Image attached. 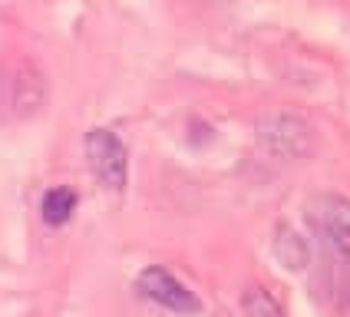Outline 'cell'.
<instances>
[{
  "label": "cell",
  "mask_w": 350,
  "mask_h": 317,
  "mask_svg": "<svg viewBox=\"0 0 350 317\" xmlns=\"http://www.w3.org/2000/svg\"><path fill=\"white\" fill-rule=\"evenodd\" d=\"M90 172L99 178V185H106L109 192H122L129 182V152L122 146V139L113 129H90L83 139Z\"/></svg>",
  "instance_id": "6da1fadb"
},
{
  "label": "cell",
  "mask_w": 350,
  "mask_h": 317,
  "mask_svg": "<svg viewBox=\"0 0 350 317\" xmlns=\"http://www.w3.org/2000/svg\"><path fill=\"white\" fill-rule=\"evenodd\" d=\"M136 291L142 297H149L152 304L165 307V311H175V314H198L202 311V301L195 297V291L178 281V277L169 271V268H142L136 277Z\"/></svg>",
  "instance_id": "7a4b0ae2"
},
{
  "label": "cell",
  "mask_w": 350,
  "mask_h": 317,
  "mask_svg": "<svg viewBox=\"0 0 350 317\" xmlns=\"http://www.w3.org/2000/svg\"><path fill=\"white\" fill-rule=\"evenodd\" d=\"M314 225L344 258H350V198L321 195L314 202Z\"/></svg>",
  "instance_id": "3957f363"
},
{
  "label": "cell",
  "mask_w": 350,
  "mask_h": 317,
  "mask_svg": "<svg viewBox=\"0 0 350 317\" xmlns=\"http://www.w3.org/2000/svg\"><path fill=\"white\" fill-rule=\"evenodd\" d=\"M77 205H79L77 192L66 189V185H57V189H50L46 195L40 198V215H43V221H46L50 228H63V225L73 218Z\"/></svg>",
  "instance_id": "277c9868"
},
{
  "label": "cell",
  "mask_w": 350,
  "mask_h": 317,
  "mask_svg": "<svg viewBox=\"0 0 350 317\" xmlns=\"http://www.w3.org/2000/svg\"><path fill=\"white\" fill-rule=\"evenodd\" d=\"M241 307H245L248 317H281V304L265 288H252L245 294V301H241Z\"/></svg>",
  "instance_id": "5b68a950"
}]
</instances>
